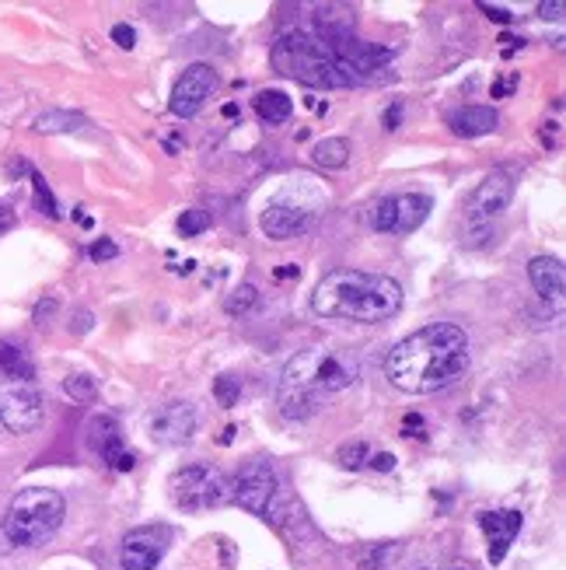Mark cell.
I'll return each mask as SVG.
<instances>
[{"label": "cell", "instance_id": "d590c367", "mask_svg": "<svg viewBox=\"0 0 566 570\" xmlns=\"http://www.w3.org/2000/svg\"><path fill=\"white\" fill-rule=\"evenodd\" d=\"M507 91H514V78H507V81H497V85H494V98H504Z\"/></svg>", "mask_w": 566, "mask_h": 570}, {"label": "cell", "instance_id": "e0dca14e", "mask_svg": "<svg viewBox=\"0 0 566 570\" xmlns=\"http://www.w3.org/2000/svg\"><path fill=\"white\" fill-rule=\"evenodd\" d=\"M528 277H532V287L543 302H563L566 274H563V263L556 256H535L528 263Z\"/></svg>", "mask_w": 566, "mask_h": 570}, {"label": "cell", "instance_id": "4316f807", "mask_svg": "<svg viewBox=\"0 0 566 570\" xmlns=\"http://www.w3.org/2000/svg\"><path fill=\"white\" fill-rule=\"evenodd\" d=\"M259 302V291L252 287V284H241L231 297H228V312L231 315H238V312H249L252 305Z\"/></svg>", "mask_w": 566, "mask_h": 570}, {"label": "cell", "instance_id": "30bf717a", "mask_svg": "<svg viewBox=\"0 0 566 570\" xmlns=\"http://www.w3.org/2000/svg\"><path fill=\"white\" fill-rule=\"evenodd\" d=\"M434 200L424 193H399V196H385L371 210V225L381 235H409L427 220Z\"/></svg>", "mask_w": 566, "mask_h": 570}, {"label": "cell", "instance_id": "9a60e30c", "mask_svg": "<svg viewBox=\"0 0 566 570\" xmlns=\"http://www.w3.org/2000/svg\"><path fill=\"white\" fill-rule=\"evenodd\" d=\"M168 550V529H133L122 539L119 563L122 570H155L165 560Z\"/></svg>", "mask_w": 566, "mask_h": 570}, {"label": "cell", "instance_id": "9c48e42d", "mask_svg": "<svg viewBox=\"0 0 566 570\" xmlns=\"http://www.w3.org/2000/svg\"><path fill=\"white\" fill-rule=\"evenodd\" d=\"M46 416V400L36 382L24 379H8L0 382V424L11 434H29L42 424Z\"/></svg>", "mask_w": 566, "mask_h": 570}, {"label": "cell", "instance_id": "2e32d148", "mask_svg": "<svg viewBox=\"0 0 566 570\" xmlns=\"http://www.w3.org/2000/svg\"><path fill=\"white\" fill-rule=\"evenodd\" d=\"M522 525H525L522 511H483L479 514V529H483V535L489 542V550H486L489 563H494V567L504 563V557L514 547V539H518Z\"/></svg>", "mask_w": 566, "mask_h": 570}, {"label": "cell", "instance_id": "d6986e66", "mask_svg": "<svg viewBox=\"0 0 566 570\" xmlns=\"http://www.w3.org/2000/svg\"><path fill=\"white\" fill-rule=\"evenodd\" d=\"M88 127V119L81 112H70V109H49L36 116V130L39 134H78Z\"/></svg>", "mask_w": 566, "mask_h": 570}, {"label": "cell", "instance_id": "3957f363", "mask_svg": "<svg viewBox=\"0 0 566 570\" xmlns=\"http://www.w3.org/2000/svg\"><path fill=\"white\" fill-rule=\"evenodd\" d=\"M403 308V287L385 274L367 269H332L311 294V312L336 322H364L375 326Z\"/></svg>", "mask_w": 566, "mask_h": 570}, {"label": "cell", "instance_id": "4fadbf2b", "mask_svg": "<svg viewBox=\"0 0 566 570\" xmlns=\"http://www.w3.org/2000/svg\"><path fill=\"white\" fill-rule=\"evenodd\" d=\"M147 434L158 444H186L196 434V410L186 400H171L147 413Z\"/></svg>", "mask_w": 566, "mask_h": 570}, {"label": "cell", "instance_id": "e575fe53", "mask_svg": "<svg viewBox=\"0 0 566 570\" xmlns=\"http://www.w3.org/2000/svg\"><path fill=\"white\" fill-rule=\"evenodd\" d=\"M489 18H497V21H510V11L507 8H494V4H479Z\"/></svg>", "mask_w": 566, "mask_h": 570}, {"label": "cell", "instance_id": "484cf974", "mask_svg": "<svg viewBox=\"0 0 566 570\" xmlns=\"http://www.w3.org/2000/svg\"><path fill=\"white\" fill-rule=\"evenodd\" d=\"M214 395H217L220 406H235L238 395H241V382L231 375H220V379H214Z\"/></svg>", "mask_w": 566, "mask_h": 570}, {"label": "cell", "instance_id": "44dd1931", "mask_svg": "<svg viewBox=\"0 0 566 570\" xmlns=\"http://www.w3.org/2000/svg\"><path fill=\"white\" fill-rule=\"evenodd\" d=\"M311 158H315V165H322V168H347V161H350V144L342 140V137L318 140L311 147Z\"/></svg>", "mask_w": 566, "mask_h": 570}, {"label": "cell", "instance_id": "8d00e7d4", "mask_svg": "<svg viewBox=\"0 0 566 570\" xmlns=\"http://www.w3.org/2000/svg\"><path fill=\"white\" fill-rule=\"evenodd\" d=\"M11 220H14V217H11V210H8L4 204H0V232H4V228L11 225Z\"/></svg>", "mask_w": 566, "mask_h": 570}, {"label": "cell", "instance_id": "7c38bea8", "mask_svg": "<svg viewBox=\"0 0 566 570\" xmlns=\"http://www.w3.org/2000/svg\"><path fill=\"white\" fill-rule=\"evenodd\" d=\"M217 91V73L214 67L207 63H192L186 67V73L176 81V88H171V112H176L179 119H189L200 112L207 102H210V95Z\"/></svg>", "mask_w": 566, "mask_h": 570}, {"label": "cell", "instance_id": "603a6c76", "mask_svg": "<svg viewBox=\"0 0 566 570\" xmlns=\"http://www.w3.org/2000/svg\"><path fill=\"white\" fill-rule=\"evenodd\" d=\"M63 392L70 395L73 403H95L98 385H95L91 375H70V379H63Z\"/></svg>", "mask_w": 566, "mask_h": 570}, {"label": "cell", "instance_id": "836d02e7", "mask_svg": "<svg viewBox=\"0 0 566 570\" xmlns=\"http://www.w3.org/2000/svg\"><path fill=\"white\" fill-rule=\"evenodd\" d=\"M399 116H403V106H391V109L385 112V127H388V130H399Z\"/></svg>", "mask_w": 566, "mask_h": 570}, {"label": "cell", "instance_id": "83f0119b", "mask_svg": "<svg viewBox=\"0 0 566 570\" xmlns=\"http://www.w3.org/2000/svg\"><path fill=\"white\" fill-rule=\"evenodd\" d=\"M364 459H367V444H364V441L347 444V449L339 452V465H342V469H360V465H364Z\"/></svg>", "mask_w": 566, "mask_h": 570}, {"label": "cell", "instance_id": "8992f818", "mask_svg": "<svg viewBox=\"0 0 566 570\" xmlns=\"http://www.w3.org/2000/svg\"><path fill=\"white\" fill-rule=\"evenodd\" d=\"M326 204H329V193L318 189L315 179L298 176V179H290L277 196H269V204L262 207V217H259V228L274 242L298 238L315 225Z\"/></svg>", "mask_w": 566, "mask_h": 570}, {"label": "cell", "instance_id": "ffe728a7", "mask_svg": "<svg viewBox=\"0 0 566 570\" xmlns=\"http://www.w3.org/2000/svg\"><path fill=\"white\" fill-rule=\"evenodd\" d=\"M256 112H259L262 122H269V127H280V122L290 119L294 102H290L284 91H259L256 95Z\"/></svg>", "mask_w": 566, "mask_h": 570}, {"label": "cell", "instance_id": "d4e9b609", "mask_svg": "<svg viewBox=\"0 0 566 570\" xmlns=\"http://www.w3.org/2000/svg\"><path fill=\"white\" fill-rule=\"evenodd\" d=\"M207 228H210V214L200 210V207H192V210H186V214L179 217V232H182L186 238L200 235V232H207Z\"/></svg>", "mask_w": 566, "mask_h": 570}, {"label": "cell", "instance_id": "d6a6232c", "mask_svg": "<svg viewBox=\"0 0 566 570\" xmlns=\"http://www.w3.org/2000/svg\"><path fill=\"white\" fill-rule=\"evenodd\" d=\"M403 428H406V434L413 431V438H427V428H424V420L416 416V413H409V416H406V424H403Z\"/></svg>", "mask_w": 566, "mask_h": 570}, {"label": "cell", "instance_id": "5b68a950", "mask_svg": "<svg viewBox=\"0 0 566 570\" xmlns=\"http://www.w3.org/2000/svg\"><path fill=\"white\" fill-rule=\"evenodd\" d=\"M67 504L57 490L29 487L18 490L14 501L8 504L4 525H0V550H32L42 547L46 539H53L63 525Z\"/></svg>", "mask_w": 566, "mask_h": 570}, {"label": "cell", "instance_id": "277c9868", "mask_svg": "<svg viewBox=\"0 0 566 570\" xmlns=\"http://www.w3.org/2000/svg\"><path fill=\"white\" fill-rule=\"evenodd\" d=\"M357 36L326 39L311 29H290L269 49V63L284 78L301 81L308 88H354L360 85L347 60V46Z\"/></svg>", "mask_w": 566, "mask_h": 570}, {"label": "cell", "instance_id": "8fae6325", "mask_svg": "<svg viewBox=\"0 0 566 570\" xmlns=\"http://www.w3.org/2000/svg\"><path fill=\"white\" fill-rule=\"evenodd\" d=\"M514 200V176L507 168L489 171V176L479 183V189L473 193V204H469V225L483 228V225H494V220L507 210V204Z\"/></svg>", "mask_w": 566, "mask_h": 570}, {"label": "cell", "instance_id": "1f68e13d", "mask_svg": "<svg viewBox=\"0 0 566 570\" xmlns=\"http://www.w3.org/2000/svg\"><path fill=\"white\" fill-rule=\"evenodd\" d=\"M371 465L378 469V473H391V469H396V455H391V452L371 455Z\"/></svg>", "mask_w": 566, "mask_h": 570}, {"label": "cell", "instance_id": "7a4b0ae2", "mask_svg": "<svg viewBox=\"0 0 566 570\" xmlns=\"http://www.w3.org/2000/svg\"><path fill=\"white\" fill-rule=\"evenodd\" d=\"M360 379V364L329 346H308V351L294 354L280 375L277 403L287 420H308L322 410L332 395L347 392Z\"/></svg>", "mask_w": 566, "mask_h": 570}, {"label": "cell", "instance_id": "ba28073f", "mask_svg": "<svg viewBox=\"0 0 566 570\" xmlns=\"http://www.w3.org/2000/svg\"><path fill=\"white\" fill-rule=\"evenodd\" d=\"M231 483V501L241 504L245 511H252L266 522L280 525V501H284V487L277 469L269 462H249L245 469H238Z\"/></svg>", "mask_w": 566, "mask_h": 570}, {"label": "cell", "instance_id": "52a82bcc", "mask_svg": "<svg viewBox=\"0 0 566 570\" xmlns=\"http://www.w3.org/2000/svg\"><path fill=\"white\" fill-rule=\"evenodd\" d=\"M168 498L179 511H214L231 501V483L207 462H189L168 480Z\"/></svg>", "mask_w": 566, "mask_h": 570}, {"label": "cell", "instance_id": "5bb4252c", "mask_svg": "<svg viewBox=\"0 0 566 570\" xmlns=\"http://www.w3.org/2000/svg\"><path fill=\"white\" fill-rule=\"evenodd\" d=\"M88 444H91V452L109 462L116 473H130V469L137 465V455L127 452V444H122V428H119V420L102 413V416H91V424H88Z\"/></svg>", "mask_w": 566, "mask_h": 570}, {"label": "cell", "instance_id": "f546056e", "mask_svg": "<svg viewBox=\"0 0 566 570\" xmlns=\"http://www.w3.org/2000/svg\"><path fill=\"white\" fill-rule=\"evenodd\" d=\"M112 39H116V46H122V49H133V46H137V32L130 29V24H116V29H112Z\"/></svg>", "mask_w": 566, "mask_h": 570}, {"label": "cell", "instance_id": "6da1fadb", "mask_svg": "<svg viewBox=\"0 0 566 570\" xmlns=\"http://www.w3.org/2000/svg\"><path fill=\"white\" fill-rule=\"evenodd\" d=\"M469 371V336L451 322H434L399 340L385 357V379L399 392L430 395Z\"/></svg>", "mask_w": 566, "mask_h": 570}, {"label": "cell", "instance_id": "f1b7e54d", "mask_svg": "<svg viewBox=\"0 0 566 570\" xmlns=\"http://www.w3.org/2000/svg\"><path fill=\"white\" fill-rule=\"evenodd\" d=\"M88 256H91L95 263H102V259H116V256H119V245H116V242H109V238H102V242H95V245H91Z\"/></svg>", "mask_w": 566, "mask_h": 570}, {"label": "cell", "instance_id": "7402d4cb", "mask_svg": "<svg viewBox=\"0 0 566 570\" xmlns=\"http://www.w3.org/2000/svg\"><path fill=\"white\" fill-rule=\"evenodd\" d=\"M0 371H4L8 379L32 382V364L24 357L21 346H14V343H0Z\"/></svg>", "mask_w": 566, "mask_h": 570}, {"label": "cell", "instance_id": "4dcf8cb0", "mask_svg": "<svg viewBox=\"0 0 566 570\" xmlns=\"http://www.w3.org/2000/svg\"><path fill=\"white\" fill-rule=\"evenodd\" d=\"M538 18H546V21H559V18H563V4H559V0H553V4L546 0V4H538Z\"/></svg>", "mask_w": 566, "mask_h": 570}, {"label": "cell", "instance_id": "ac0fdd59", "mask_svg": "<svg viewBox=\"0 0 566 570\" xmlns=\"http://www.w3.org/2000/svg\"><path fill=\"white\" fill-rule=\"evenodd\" d=\"M497 109L489 106H465V109H455L448 116V127L458 134V137H483V134H494L497 130Z\"/></svg>", "mask_w": 566, "mask_h": 570}, {"label": "cell", "instance_id": "cb8c5ba5", "mask_svg": "<svg viewBox=\"0 0 566 570\" xmlns=\"http://www.w3.org/2000/svg\"><path fill=\"white\" fill-rule=\"evenodd\" d=\"M32 193H36V207L46 214V217H60V207L53 200V193H49L46 179L39 176V171H32Z\"/></svg>", "mask_w": 566, "mask_h": 570}]
</instances>
